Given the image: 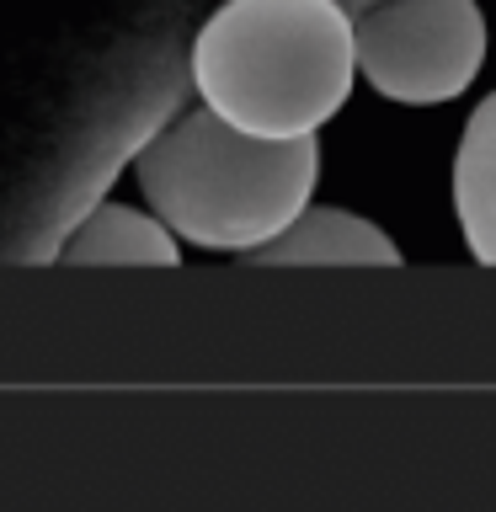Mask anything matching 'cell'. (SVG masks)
<instances>
[{
  "mask_svg": "<svg viewBox=\"0 0 496 512\" xmlns=\"http://www.w3.org/2000/svg\"><path fill=\"white\" fill-rule=\"evenodd\" d=\"M128 171H134L150 214L176 240L198 251L240 256L262 246L267 235H278L310 203L320 176V144L315 134H246L198 102L166 112L128 155Z\"/></svg>",
  "mask_w": 496,
  "mask_h": 512,
  "instance_id": "6da1fadb",
  "label": "cell"
},
{
  "mask_svg": "<svg viewBox=\"0 0 496 512\" xmlns=\"http://www.w3.org/2000/svg\"><path fill=\"white\" fill-rule=\"evenodd\" d=\"M187 80L208 112L262 139L315 134L352 91L342 0H224L187 48Z\"/></svg>",
  "mask_w": 496,
  "mask_h": 512,
  "instance_id": "7a4b0ae2",
  "label": "cell"
},
{
  "mask_svg": "<svg viewBox=\"0 0 496 512\" xmlns=\"http://www.w3.org/2000/svg\"><path fill=\"white\" fill-rule=\"evenodd\" d=\"M347 32L352 75H363L384 102H454L486 64V16L475 0H358Z\"/></svg>",
  "mask_w": 496,
  "mask_h": 512,
  "instance_id": "3957f363",
  "label": "cell"
},
{
  "mask_svg": "<svg viewBox=\"0 0 496 512\" xmlns=\"http://www.w3.org/2000/svg\"><path fill=\"white\" fill-rule=\"evenodd\" d=\"M240 262L251 267H400L406 256L374 219L336 203H320V208L304 203L278 235L240 251Z\"/></svg>",
  "mask_w": 496,
  "mask_h": 512,
  "instance_id": "277c9868",
  "label": "cell"
},
{
  "mask_svg": "<svg viewBox=\"0 0 496 512\" xmlns=\"http://www.w3.org/2000/svg\"><path fill=\"white\" fill-rule=\"evenodd\" d=\"M54 262L70 267H176L182 262V240L144 208L96 198L80 214L75 230L59 235Z\"/></svg>",
  "mask_w": 496,
  "mask_h": 512,
  "instance_id": "5b68a950",
  "label": "cell"
},
{
  "mask_svg": "<svg viewBox=\"0 0 496 512\" xmlns=\"http://www.w3.org/2000/svg\"><path fill=\"white\" fill-rule=\"evenodd\" d=\"M454 214L480 267L496 262V102L486 96L454 150Z\"/></svg>",
  "mask_w": 496,
  "mask_h": 512,
  "instance_id": "8992f818",
  "label": "cell"
},
{
  "mask_svg": "<svg viewBox=\"0 0 496 512\" xmlns=\"http://www.w3.org/2000/svg\"><path fill=\"white\" fill-rule=\"evenodd\" d=\"M342 6H347V11H352V6H358V0H342Z\"/></svg>",
  "mask_w": 496,
  "mask_h": 512,
  "instance_id": "52a82bcc",
  "label": "cell"
}]
</instances>
